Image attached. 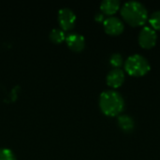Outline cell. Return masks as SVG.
<instances>
[{"mask_svg":"<svg viewBox=\"0 0 160 160\" xmlns=\"http://www.w3.org/2000/svg\"><path fill=\"white\" fill-rule=\"evenodd\" d=\"M121 15L126 22L133 27L144 25L148 20L145 6L139 1H128L120 8Z\"/></svg>","mask_w":160,"mask_h":160,"instance_id":"cell-1","label":"cell"},{"mask_svg":"<svg viewBox=\"0 0 160 160\" xmlns=\"http://www.w3.org/2000/svg\"><path fill=\"white\" fill-rule=\"evenodd\" d=\"M99 108L107 116L120 115L125 109V100L116 90L103 91L99 96Z\"/></svg>","mask_w":160,"mask_h":160,"instance_id":"cell-2","label":"cell"},{"mask_svg":"<svg viewBox=\"0 0 160 160\" xmlns=\"http://www.w3.org/2000/svg\"><path fill=\"white\" fill-rule=\"evenodd\" d=\"M124 66L126 72L132 77H142L151 69V65L147 58L138 53L128 56Z\"/></svg>","mask_w":160,"mask_h":160,"instance_id":"cell-3","label":"cell"},{"mask_svg":"<svg viewBox=\"0 0 160 160\" xmlns=\"http://www.w3.org/2000/svg\"><path fill=\"white\" fill-rule=\"evenodd\" d=\"M138 41L142 48L152 49L156 46L158 41L157 31L154 30L151 26H143L139 33Z\"/></svg>","mask_w":160,"mask_h":160,"instance_id":"cell-4","label":"cell"},{"mask_svg":"<svg viewBox=\"0 0 160 160\" xmlns=\"http://www.w3.org/2000/svg\"><path fill=\"white\" fill-rule=\"evenodd\" d=\"M58 22L63 31L71 30L76 22V15L69 8H63L58 11Z\"/></svg>","mask_w":160,"mask_h":160,"instance_id":"cell-5","label":"cell"},{"mask_svg":"<svg viewBox=\"0 0 160 160\" xmlns=\"http://www.w3.org/2000/svg\"><path fill=\"white\" fill-rule=\"evenodd\" d=\"M104 30L108 35L118 36L121 35L125 29V24L121 19L115 16H109L103 22Z\"/></svg>","mask_w":160,"mask_h":160,"instance_id":"cell-6","label":"cell"},{"mask_svg":"<svg viewBox=\"0 0 160 160\" xmlns=\"http://www.w3.org/2000/svg\"><path fill=\"white\" fill-rule=\"evenodd\" d=\"M126 79V74L125 71L121 68H112L106 77V82L107 84L113 88H119L120 86H122V84L124 83Z\"/></svg>","mask_w":160,"mask_h":160,"instance_id":"cell-7","label":"cell"},{"mask_svg":"<svg viewBox=\"0 0 160 160\" xmlns=\"http://www.w3.org/2000/svg\"><path fill=\"white\" fill-rule=\"evenodd\" d=\"M66 42L68 47L73 52H80L85 47V39L84 37L78 33H71L66 36Z\"/></svg>","mask_w":160,"mask_h":160,"instance_id":"cell-8","label":"cell"},{"mask_svg":"<svg viewBox=\"0 0 160 160\" xmlns=\"http://www.w3.org/2000/svg\"><path fill=\"white\" fill-rule=\"evenodd\" d=\"M121 8V3L119 0H103L100 3L101 13L112 16Z\"/></svg>","mask_w":160,"mask_h":160,"instance_id":"cell-9","label":"cell"},{"mask_svg":"<svg viewBox=\"0 0 160 160\" xmlns=\"http://www.w3.org/2000/svg\"><path fill=\"white\" fill-rule=\"evenodd\" d=\"M117 124L120 129L127 133L132 132L135 128L134 119L128 114H120L117 119Z\"/></svg>","mask_w":160,"mask_h":160,"instance_id":"cell-10","label":"cell"},{"mask_svg":"<svg viewBox=\"0 0 160 160\" xmlns=\"http://www.w3.org/2000/svg\"><path fill=\"white\" fill-rule=\"evenodd\" d=\"M50 39L54 43H61L66 39L65 31L61 28H54L50 32Z\"/></svg>","mask_w":160,"mask_h":160,"instance_id":"cell-11","label":"cell"},{"mask_svg":"<svg viewBox=\"0 0 160 160\" xmlns=\"http://www.w3.org/2000/svg\"><path fill=\"white\" fill-rule=\"evenodd\" d=\"M149 22L154 30L160 31V10H157L150 15Z\"/></svg>","mask_w":160,"mask_h":160,"instance_id":"cell-12","label":"cell"},{"mask_svg":"<svg viewBox=\"0 0 160 160\" xmlns=\"http://www.w3.org/2000/svg\"><path fill=\"white\" fill-rule=\"evenodd\" d=\"M110 64L113 67V68H120L124 64L123 56L119 52H114L110 57Z\"/></svg>","mask_w":160,"mask_h":160,"instance_id":"cell-13","label":"cell"},{"mask_svg":"<svg viewBox=\"0 0 160 160\" xmlns=\"http://www.w3.org/2000/svg\"><path fill=\"white\" fill-rule=\"evenodd\" d=\"M0 160H16V158L10 149L0 148Z\"/></svg>","mask_w":160,"mask_h":160,"instance_id":"cell-14","label":"cell"},{"mask_svg":"<svg viewBox=\"0 0 160 160\" xmlns=\"http://www.w3.org/2000/svg\"><path fill=\"white\" fill-rule=\"evenodd\" d=\"M95 20L98 22H104L105 18H104V14L103 13H97L96 16H95Z\"/></svg>","mask_w":160,"mask_h":160,"instance_id":"cell-15","label":"cell"}]
</instances>
